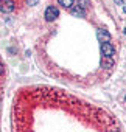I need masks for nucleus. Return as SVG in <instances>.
Returning a JSON list of instances; mask_svg holds the SVG:
<instances>
[{
    "label": "nucleus",
    "mask_w": 126,
    "mask_h": 132,
    "mask_svg": "<svg viewBox=\"0 0 126 132\" xmlns=\"http://www.w3.org/2000/svg\"><path fill=\"white\" fill-rule=\"evenodd\" d=\"M112 132H118V130H117V129H115V130H112Z\"/></svg>",
    "instance_id": "nucleus-12"
},
{
    "label": "nucleus",
    "mask_w": 126,
    "mask_h": 132,
    "mask_svg": "<svg viewBox=\"0 0 126 132\" xmlns=\"http://www.w3.org/2000/svg\"><path fill=\"white\" fill-rule=\"evenodd\" d=\"M2 73H3V65L0 64V75H2Z\"/></svg>",
    "instance_id": "nucleus-10"
},
{
    "label": "nucleus",
    "mask_w": 126,
    "mask_h": 132,
    "mask_svg": "<svg viewBox=\"0 0 126 132\" xmlns=\"http://www.w3.org/2000/svg\"><path fill=\"white\" fill-rule=\"evenodd\" d=\"M124 34H126V28H124Z\"/></svg>",
    "instance_id": "nucleus-13"
},
{
    "label": "nucleus",
    "mask_w": 126,
    "mask_h": 132,
    "mask_svg": "<svg viewBox=\"0 0 126 132\" xmlns=\"http://www.w3.org/2000/svg\"><path fill=\"white\" fill-rule=\"evenodd\" d=\"M100 50H101V54L104 57H112L115 54V47L111 42H103L101 47H100Z\"/></svg>",
    "instance_id": "nucleus-1"
},
{
    "label": "nucleus",
    "mask_w": 126,
    "mask_h": 132,
    "mask_svg": "<svg viewBox=\"0 0 126 132\" xmlns=\"http://www.w3.org/2000/svg\"><path fill=\"white\" fill-rule=\"evenodd\" d=\"M124 101H126V96H124Z\"/></svg>",
    "instance_id": "nucleus-14"
},
{
    "label": "nucleus",
    "mask_w": 126,
    "mask_h": 132,
    "mask_svg": "<svg viewBox=\"0 0 126 132\" xmlns=\"http://www.w3.org/2000/svg\"><path fill=\"white\" fill-rule=\"evenodd\" d=\"M44 17H45L47 22H53V20H56V19L59 17V10H58L56 6H48V8L45 10Z\"/></svg>",
    "instance_id": "nucleus-2"
},
{
    "label": "nucleus",
    "mask_w": 126,
    "mask_h": 132,
    "mask_svg": "<svg viewBox=\"0 0 126 132\" xmlns=\"http://www.w3.org/2000/svg\"><path fill=\"white\" fill-rule=\"evenodd\" d=\"M115 3H118V5H123V0H114Z\"/></svg>",
    "instance_id": "nucleus-9"
},
{
    "label": "nucleus",
    "mask_w": 126,
    "mask_h": 132,
    "mask_svg": "<svg viewBox=\"0 0 126 132\" xmlns=\"http://www.w3.org/2000/svg\"><path fill=\"white\" fill-rule=\"evenodd\" d=\"M123 10H124V13H126V5H123Z\"/></svg>",
    "instance_id": "nucleus-11"
},
{
    "label": "nucleus",
    "mask_w": 126,
    "mask_h": 132,
    "mask_svg": "<svg viewBox=\"0 0 126 132\" xmlns=\"http://www.w3.org/2000/svg\"><path fill=\"white\" fill-rule=\"evenodd\" d=\"M97 36H98V39H104V42H109L111 40V34L106 30H103V28H100L97 31Z\"/></svg>",
    "instance_id": "nucleus-5"
},
{
    "label": "nucleus",
    "mask_w": 126,
    "mask_h": 132,
    "mask_svg": "<svg viewBox=\"0 0 126 132\" xmlns=\"http://www.w3.org/2000/svg\"><path fill=\"white\" fill-rule=\"evenodd\" d=\"M70 13H72V16H75V17H86V10H84L83 6H80V5L72 6Z\"/></svg>",
    "instance_id": "nucleus-4"
},
{
    "label": "nucleus",
    "mask_w": 126,
    "mask_h": 132,
    "mask_svg": "<svg viewBox=\"0 0 126 132\" xmlns=\"http://www.w3.org/2000/svg\"><path fill=\"white\" fill-rule=\"evenodd\" d=\"M80 2L83 3V5H81L83 8H86V6H89V2H87V0H80Z\"/></svg>",
    "instance_id": "nucleus-7"
},
{
    "label": "nucleus",
    "mask_w": 126,
    "mask_h": 132,
    "mask_svg": "<svg viewBox=\"0 0 126 132\" xmlns=\"http://www.w3.org/2000/svg\"><path fill=\"white\" fill-rule=\"evenodd\" d=\"M27 3H30V5H36V3H37V0H27Z\"/></svg>",
    "instance_id": "nucleus-8"
},
{
    "label": "nucleus",
    "mask_w": 126,
    "mask_h": 132,
    "mask_svg": "<svg viewBox=\"0 0 126 132\" xmlns=\"http://www.w3.org/2000/svg\"><path fill=\"white\" fill-rule=\"evenodd\" d=\"M58 3L62 5L64 8H72L73 6V0H58Z\"/></svg>",
    "instance_id": "nucleus-6"
},
{
    "label": "nucleus",
    "mask_w": 126,
    "mask_h": 132,
    "mask_svg": "<svg viewBox=\"0 0 126 132\" xmlns=\"http://www.w3.org/2000/svg\"><path fill=\"white\" fill-rule=\"evenodd\" d=\"M0 11L2 13H13L14 11V2L13 0H0Z\"/></svg>",
    "instance_id": "nucleus-3"
}]
</instances>
